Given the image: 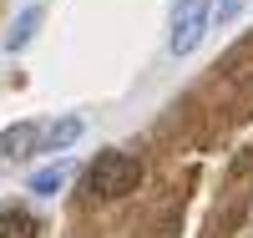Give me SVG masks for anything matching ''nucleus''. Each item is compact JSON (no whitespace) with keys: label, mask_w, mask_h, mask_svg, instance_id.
Segmentation results:
<instances>
[{"label":"nucleus","mask_w":253,"mask_h":238,"mask_svg":"<svg viewBox=\"0 0 253 238\" xmlns=\"http://www.w3.org/2000/svg\"><path fill=\"white\" fill-rule=\"evenodd\" d=\"M238 10H243V0H223V5H218V15H213V20H218V26H228V20H233Z\"/></svg>","instance_id":"nucleus-8"},{"label":"nucleus","mask_w":253,"mask_h":238,"mask_svg":"<svg viewBox=\"0 0 253 238\" xmlns=\"http://www.w3.org/2000/svg\"><path fill=\"white\" fill-rule=\"evenodd\" d=\"M213 26V0H177L172 5V36H167V51L172 56H193L198 41Z\"/></svg>","instance_id":"nucleus-2"},{"label":"nucleus","mask_w":253,"mask_h":238,"mask_svg":"<svg viewBox=\"0 0 253 238\" xmlns=\"http://www.w3.org/2000/svg\"><path fill=\"white\" fill-rule=\"evenodd\" d=\"M41 228H36V218L26 208H5L0 213V238H36Z\"/></svg>","instance_id":"nucleus-7"},{"label":"nucleus","mask_w":253,"mask_h":238,"mask_svg":"<svg viewBox=\"0 0 253 238\" xmlns=\"http://www.w3.org/2000/svg\"><path fill=\"white\" fill-rule=\"evenodd\" d=\"M81 132H86V122H81L76 112H71V117H56V122H41L36 152H66L71 142H81Z\"/></svg>","instance_id":"nucleus-3"},{"label":"nucleus","mask_w":253,"mask_h":238,"mask_svg":"<svg viewBox=\"0 0 253 238\" xmlns=\"http://www.w3.org/2000/svg\"><path fill=\"white\" fill-rule=\"evenodd\" d=\"M36 137H41V122H10L5 132H0V162L36 157Z\"/></svg>","instance_id":"nucleus-4"},{"label":"nucleus","mask_w":253,"mask_h":238,"mask_svg":"<svg viewBox=\"0 0 253 238\" xmlns=\"http://www.w3.org/2000/svg\"><path fill=\"white\" fill-rule=\"evenodd\" d=\"M137 183H142V162L132 152H101L86 167V192L96 203H117L126 192H137Z\"/></svg>","instance_id":"nucleus-1"},{"label":"nucleus","mask_w":253,"mask_h":238,"mask_svg":"<svg viewBox=\"0 0 253 238\" xmlns=\"http://www.w3.org/2000/svg\"><path fill=\"white\" fill-rule=\"evenodd\" d=\"M66 178H71V167L66 162H51V167H41L36 178H31V192H36V198H56Z\"/></svg>","instance_id":"nucleus-6"},{"label":"nucleus","mask_w":253,"mask_h":238,"mask_svg":"<svg viewBox=\"0 0 253 238\" xmlns=\"http://www.w3.org/2000/svg\"><path fill=\"white\" fill-rule=\"evenodd\" d=\"M0 167H5V162H0Z\"/></svg>","instance_id":"nucleus-9"},{"label":"nucleus","mask_w":253,"mask_h":238,"mask_svg":"<svg viewBox=\"0 0 253 238\" xmlns=\"http://www.w3.org/2000/svg\"><path fill=\"white\" fill-rule=\"evenodd\" d=\"M36 26H41V5H26V10L15 15L10 36H5V51H26V46H31V36H36Z\"/></svg>","instance_id":"nucleus-5"}]
</instances>
